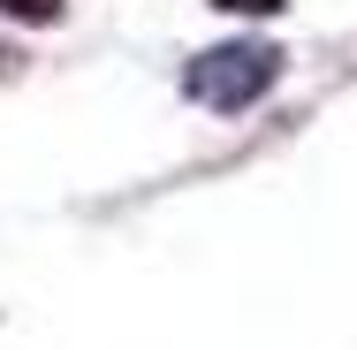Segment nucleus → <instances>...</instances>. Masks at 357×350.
Masks as SVG:
<instances>
[{"mask_svg":"<svg viewBox=\"0 0 357 350\" xmlns=\"http://www.w3.org/2000/svg\"><path fill=\"white\" fill-rule=\"evenodd\" d=\"M274 84H282V54H274V46H251V38L213 46V54H198V61L183 69V92H190L198 107H213V115H243V107L266 99Z\"/></svg>","mask_w":357,"mask_h":350,"instance_id":"f257e3e1","label":"nucleus"},{"mask_svg":"<svg viewBox=\"0 0 357 350\" xmlns=\"http://www.w3.org/2000/svg\"><path fill=\"white\" fill-rule=\"evenodd\" d=\"M0 15H15V23H54L61 0H0Z\"/></svg>","mask_w":357,"mask_h":350,"instance_id":"f03ea898","label":"nucleus"},{"mask_svg":"<svg viewBox=\"0 0 357 350\" xmlns=\"http://www.w3.org/2000/svg\"><path fill=\"white\" fill-rule=\"evenodd\" d=\"M213 8H236V15H282L289 0H213Z\"/></svg>","mask_w":357,"mask_h":350,"instance_id":"7ed1b4c3","label":"nucleus"},{"mask_svg":"<svg viewBox=\"0 0 357 350\" xmlns=\"http://www.w3.org/2000/svg\"><path fill=\"white\" fill-rule=\"evenodd\" d=\"M0 61H8V54H0Z\"/></svg>","mask_w":357,"mask_h":350,"instance_id":"20e7f679","label":"nucleus"}]
</instances>
